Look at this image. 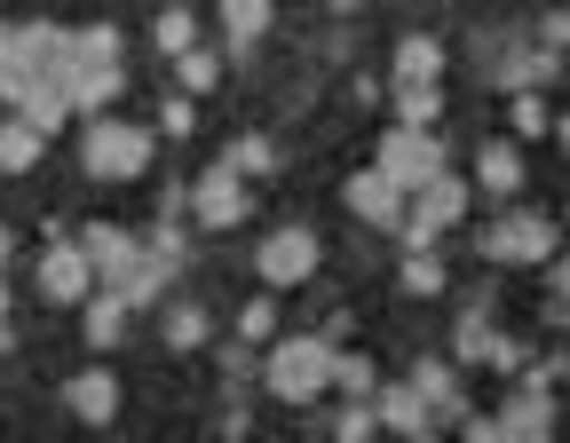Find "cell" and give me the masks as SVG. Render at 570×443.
Wrapping results in <instances>:
<instances>
[{
    "label": "cell",
    "instance_id": "4dcf8cb0",
    "mask_svg": "<svg viewBox=\"0 0 570 443\" xmlns=\"http://www.w3.org/2000/svg\"><path fill=\"white\" fill-rule=\"evenodd\" d=\"M159 341H167V348H198V341H206V309L175 302V309H167V325H159Z\"/></svg>",
    "mask_w": 570,
    "mask_h": 443
},
{
    "label": "cell",
    "instance_id": "9c48e42d",
    "mask_svg": "<svg viewBox=\"0 0 570 443\" xmlns=\"http://www.w3.org/2000/svg\"><path fill=\"white\" fill-rule=\"evenodd\" d=\"M444 159H452V151L436 142V127H404V119H396V127H389V135L373 142V167H389V175H396L404 190L436 183V175H444Z\"/></svg>",
    "mask_w": 570,
    "mask_h": 443
},
{
    "label": "cell",
    "instance_id": "d590c367",
    "mask_svg": "<svg viewBox=\"0 0 570 443\" xmlns=\"http://www.w3.org/2000/svg\"><path fill=\"white\" fill-rule=\"evenodd\" d=\"M547 285H554V302H570V262H547Z\"/></svg>",
    "mask_w": 570,
    "mask_h": 443
},
{
    "label": "cell",
    "instance_id": "6da1fadb",
    "mask_svg": "<svg viewBox=\"0 0 570 443\" xmlns=\"http://www.w3.org/2000/svg\"><path fill=\"white\" fill-rule=\"evenodd\" d=\"M333 341L325 333H277L269 348H262V388L277 396V404H317V396H333Z\"/></svg>",
    "mask_w": 570,
    "mask_h": 443
},
{
    "label": "cell",
    "instance_id": "2e32d148",
    "mask_svg": "<svg viewBox=\"0 0 570 443\" xmlns=\"http://www.w3.org/2000/svg\"><path fill=\"white\" fill-rule=\"evenodd\" d=\"M389 71H396V88L436 80V71H444V40H436V32H404V40H396V56H389Z\"/></svg>",
    "mask_w": 570,
    "mask_h": 443
},
{
    "label": "cell",
    "instance_id": "8fae6325",
    "mask_svg": "<svg viewBox=\"0 0 570 443\" xmlns=\"http://www.w3.org/2000/svg\"><path fill=\"white\" fill-rule=\"evenodd\" d=\"M499 435H508V443H539V435H554V396H547V381H523L508 404H499Z\"/></svg>",
    "mask_w": 570,
    "mask_h": 443
},
{
    "label": "cell",
    "instance_id": "603a6c76",
    "mask_svg": "<svg viewBox=\"0 0 570 443\" xmlns=\"http://www.w3.org/2000/svg\"><path fill=\"white\" fill-rule=\"evenodd\" d=\"M333 396H381V373H373L365 348H341L333 356Z\"/></svg>",
    "mask_w": 570,
    "mask_h": 443
},
{
    "label": "cell",
    "instance_id": "52a82bcc",
    "mask_svg": "<svg viewBox=\"0 0 570 443\" xmlns=\"http://www.w3.org/2000/svg\"><path fill=\"white\" fill-rule=\"evenodd\" d=\"M468 206H475V183L444 167L436 183H420V190H412V214H404V230H396V238H404V246H436L452 222H468Z\"/></svg>",
    "mask_w": 570,
    "mask_h": 443
},
{
    "label": "cell",
    "instance_id": "7c38bea8",
    "mask_svg": "<svg viewBox=\"0 0 570 443\" xmlns=\"http://www.w3.org/2000/svg\"><path fill=\"white\" fill-rule=\"evenodd\" d=\"M63 404H71V420H80V427H111V420H119V381L104 373V364H88V373L63 381Z\"/></svg>",
    "mask_w": 570,
    "mask_h": 443
},
{
    "label": "cell",
    "instance_id": "4316f807",
    "mask_svg": "<svg viewBox=\"0 0 570 443\" xmlns=\"http://www.w3.org/2000/svg\"><path fill=\"white\" fill-rule=\"evenodd\" d=\"M238 341H254V348H269V341H277V285L262 293V302H246V309H238Z\"/></svg>",
    "mask_w": 570,
    "mask_h": 443
},
{
    "label": "cell",
    "instance_id": "277c9868",
    "mask_svg": "<svg viewBox=\"0 0 570 443\" xmlns=\"http://www.w3.org/2000/svg\"><path fill=\"white\" fill-rule=\"evenodd\" d=\"M254 175L223 151V159H206L198 167V183L183 190V206H190V222H198V230H238V222L254 214V190H246Z\"/></svg>",
    "mask_w": 570,
    "mask_h": 443
},
{
    "label": "cell",
    "instance_id": "8d00e7d4",
    "mask_svg": "<svg viewBox=\"0 0 570 443\" xmlns=\"http://www.w3.org/2000/svg\"><path fill=\"white\" fill-rule=\"evenodd\" d=\"M554 142H562V151H570V119H554Z\"/></svg>",
    "mask_w": 570,
    "mask_h": 443
},
{
    "label": "cell",
    "instance_id": "d6986e66",
    "mask_svg": "<svg viewBox=\"0 0 570 443\" xmlns=\"http://www.w3.org/2000/svg\"><path fill=\"white\" fill-rule=\"evenodd\" d=\"M223 9V32H230V48H254L269 24H277V0H214Z\"/></svg>",
    "mask_w": 570,
    "mask_h": 443
},
{
    "label": "cell",
    "instance_id": "30bf717a",
    "mask_svg": "<svg viewBox=\"0 0 570 443\" xmlns=\"http://www.w3.org/2000/svg\"><path fill=\"white\" fill-rule=\"evenodd\" d=\"M341 206L365 222V230H404V214H412V190L389 175V167H356L341 183Z\"/></svg>",
    "mask_w": 570,
    "mask_h": 443
},
{
    "label": "cell",
    "instance_id": "3957f363",
    "mask_svg": "<svg viewBox=\"0 0 570 443\" xmlns=\"http://www.w3.org/2000/svg\"><path fill=\"white\" fill-rule=\"evenodd\" d=\"M32 80H71V24H9L0 40V96Z\"/></svg>",
    "mask_w": 570,
    "mask_h": 443
},
{
    "label": "cell",
    "instance_id": "f546056e",
    "mask_svg": "<svg viewBox=\"0 0 570 443\" xmlns=\"http://www.w3.org/2000/svg\"><path fill=\"white\" fill-rule=\"evenodd\" d=\"M230 159H238V167H246L254 183H269V175L285 167V159H277V142H269V135H238V142H230Z\"/></svg>",
    "mask_w": 570,
    "mask_h": 443
},
{
    "label": "cell",
    "instance_id": "f35d334b",
    "mask_svg": "<svg viewBox=\"0 0 570 443\" xmlns=\"http://www.w3.org/2000/svg\"><path fill=\"white\" fill-rule=\"evenodd\" d=\"M562 325H570V302H562Z\"/></svg>",
    "mask_w": 570,
    "mask_h": 443
},
{
    "label": "cell",
    "instance_id": "5b68a950",
    "mask_svg": "<svg viewBox=\"0 0 570 443\" xmlns=\"http://www.w3.org/2000/svg\"><path fill=\"white\" fill-rule=\"evenodd\" d=\"M554 230H562V222H547L539 206H508V214H499L491 230L475 238V254H483V262H523V269H547V262H554Z\"/></svg>",
    "mask_w": 570,
    "mask_h": 443
},
{
    "label": "cell",
    "instance_id": "ffe728a7",
    "mask_svg": "<svg viewBox=\"0 0 570 443\" xmlns=\"http://www.w3.org/2000/svg\"><path fill=\"white\" fill-rule=\"evenodd\" d=\"M40 151H48V127H32L24 111L9 119V135H0V167H9V175H32L40 167Z\"/></svg>",
    "mask_w": 570,
    "mask_h": 443
},
{
    "label": "cell",
    "instance_id": "d6a6232c",
    "mask_svg": "<svg viewBox=\"0 0 570 443\" xmlns=\"http://www.w3.org/2000/svg\"><path fill=\"white\" fill-rule=\"evenodd\" d=\"M460 435H468V443H508V435H499V412H468Z\"/></svg>",
    "mask_w": 570,
    "mask_h": 443
},
{
    "label": "cell",
    "instance_id": "e0dca14e",
    "mask_svg": "<svg viewBox=\"0 0 570 443\" xmlns=\"http://www.w3.org/2000/svg\"><path fill=\"white\" fill-rule=\"evenodd\" d=\"M9 104H17V111H24L32 127H48V135H56V127H63L71 111H80V104H71V80H32V88H17Z\"/></svg>",
    "mask_w": 570,
    "mask_h": 443
},
{
    "label": "cell",
    "instance_id": "44dd1931",
    "mask_svg": "<svg viewBox=\"0 0 570 443\" xmlns=\"http://www.w3.org/2000/svg\"><path fill=\"white\" fill-rule=\"evenodd\" d=\"M412 381H420V396L436 404V412L468 420V396H460V381H452V364H436V356H420V364H412Z\"/></svg>",
    "mask_w": 570,
    "mask_h": 443
},
{
    "label": "cell",
    "instance_id": "ba28073f",
    "mask_svg": "<svg viewBox=\"0 0 570 443\" xmlns=\"http://www.w3.org/2000/svg\"><path fill=\"white\" fill-rule=\"evenodd\" d=\"M317 262H325V246H317L309 222H285V230H269V238L254 246V277H262V285H277V293L309 285V277H317Z\"/></svg>",
    "mask_w": 570,
    "mask_h": 443
},
{
    "label": "cell",
    "instance_id": "e575fe53",
    "mask_svg": "<svg viewBox=\"0 0 570 443\" xmlns=\"http://www.w3.org/2000/svg\"><path fill=\"white\" fill-rule=\"evenodd\" d=\"M539 40H547V48H570V9H547V17H539Z\"/></svg>",
    "mask_w": 570,
    "mask_h": 443
},
{
    "label": "cell",
    "instance_id": "836d02e7",
    "mask_svg": "<svg viewBox=\"0 0 570 443\" xmlns=\"http://www.w3.org/2000/svg\"><path fill=\"white\" fill-rule=\"evenodd\" d=\"M159 127H167V135H190V96H167V104H159Z\"/></svg>",
    "mask_w": 570,
    "mask_h": 443
},
{
    "label": "cell",
    "instance_id": "8992f818",
    "mask_svg": "<svg viewBox=\"0 0 570 443\" xmlns=\"http://www.w3.org/2000/svg\"><path fill=\"white\" fill-rule=\"evenodd\" d=\"M96 285H104V269H96V254L80 238H48V254L32 262V293L48 309H80Z\"/></svg>",
    "mask_w": 570,
    "mask_h": 443
},
{
    "label": "cell",
    "instance_id": "ac0fdd59",
    "mask_svg": "<svg viewBox=\"0 0 570 443\" xmlns=\"http://www.w3.org/2000/svg\"><path fill=\"white\" fill-rule=\"evenodd\" d=\"M119 88H127V71H119V63H88V71H71V104H80L88 119H96V111H111V104H119Z\"/></svg>",
    "mask_w": 570,
    "mask_h": 443
},
{
    "label": "cell",
    "instance_id": "83f0119b",
    "mask_svg": "<svg viewBox=\"0 0 570 443\" xmlns=\"http://www.w3.org/2000/svg\"><path fill=\"white\" fill-rule=\"evenodd\" d=\"M151 40H159V56H190V48H198V17H190V9H167V17L151 24Z\"/></svg>",
    "mask_w": 570,
    "mask_h": 443
},
{
    "label": "cell",
    "instance_id": "4fadbf2b",
    "mask_svg": "<svg viewBox=\"0 0 570 443\" xmlns=\"http://www.w3.org/2000/svg\"><path fill=\"white\" fill-rule=\"evenodd\" d=\"M381 427L389 435H428V427H436V404H428L420 396V381H381Z\"/></svg>",
    "mask_w": 570,
    "mask_h": 443
},
{
    "label": "cell",
    "instance_id": "5bb4252c",
    "mask_svg": "<svg viewBox=\"0 0 570 443\" xmlns=\"http://www.w3.org/2000/svg\"><path fill=\"white\" fill-rule=\"evenodd\" d=\"M475 190H483V198H515V190H523V142H515V135H499V142H483V151H475Z\"/></svg>",
    "mask_w": 570,
    "mask_h": 443
},
{
    "label": "cell",
    "instance_id": "f1b7e54d",
    "mask_svg": "<svg viewBox=\"0 0 570 443\" xmlns=\"http://www.w3.org/2000/svg\"><path fill=\"white\" fill-rule=\"evenodd\" d=\"M436 111H444L436 80H420V88H396V119H404V127H436Z\"/></svg>",
    "mask_w": 570,
    "mask_h": 443
},
{
    "label": "cell",
    "instance_id": "74e56055",
    "mask_svg": "<svg viewBox=\"0 0 570 443\" xmlns=\"http://www.w3.org/2000/svg\"><path fill=\"white\" fill-rule=\"evenodd\" d=\"M562 230H570V206H562Z\"/></svg>",
    "mask_w": 570,
    "mask_h": 443
},
{
    "label": "cell",
    "instance_id": "d4e9b609",
    "mask_svg": "<svg viewBox=\"0 0 570 443\" xmlns=\"http://www.w3.org/2000/svg\"><path fill=\"white\" fill-rule=\"evenodd\" d=\"M508 127H515V142H539V135H554V111H547V96H539V88H515V104H508Z\"/></svg>",
    "mask_w": 570,
    "mask_h": 443
},
{
    "label": "cell",
    "instance_id": "1f68e13d",
    "mask_svg": "<svg viewBox=\"0 0 570 443\" xmlns=\"http://www.w3.org/2000/svg\"><path fill=\"white\" fill-rule=\"evenodd\" d=\"M175 63H183V88H190V96H206L214 80H223V56H214V48H190V56H175Z\"/></svg>",
    "mask_w": 570,
    "mask_h": 443
},
{
    "label": "cell",
    "instance_id": "7402d4cb",
    "mask_svg": "<svg viewBox=\"0 0 570 443\" xmlns=\"http://www.w3.org/2000/svg\"><path fill=\"white\" fill-rule=\"evenodd\" d=\"M119 63V24H71V71Z\"/></svg>",
    "mask_w": 570,
    "mask_h": 443
},
{
    "label": "cell",
    "instance_id": "cb8c5ba5",
    "mask_svg": "<svg viewBox=\"0 0 570 443\" xmlns=\"http://www.w3.org/2000/svg\"><path fill=\"white\" fill-rule=\"evenodd\" d=\"M404 293H412V302H436V293H444V262H436V246H404Z\"/></svg>",
    "mask_w": 570,
    "mask_h": 443
},
{
    "label": "cell",
    "instance_id": "9a60e30c",
    "mask_svg": "<svg viewBox=\"0 0 570 443\" xmlns=\"http://www.w3.org/2000/svg\"><path fill=\"white\" fill-rule=\"evenodd\" d=\"M80 246L96 254V269H104V285H119L142 254H151V238H127V230H111V222H88L80 230Z\"/></svg>",
    "mask_w": 570,
    "mask_h": 443
},
{
    "label": "cell",
    "instance_id": "7a4b0ae2",
    "mask_svg": "<svg viewBox=\"0 0 570 443\" xmlns=\"http://www.w3.org/2000/svg\"><path fill=\"white\" fill-rule=\"evenodd\" d=\"M151 151H159V135L135 127V119H119V111H96V119L80 127V167H88V183H135L142 167H151Z\"/></svg>",
    "mask_w": 570,
    "mask_h": 443
},
{
    "label": "cell",
    "instance_id": "484cf974",
    "mask_svg": "<svg viewBox=\"0 0 570 443\" xmlns=\"http://www.w3.org/2000/svg\"><path fill=\"white\" fill-rule=\"evenodd\" d=\"M452 356H460V364H491V356H499V333H491L483 317H460V325H452Z\"/></svg>",
    "mask_w": 570,
    "mask_h": 443
}]
</instances>
